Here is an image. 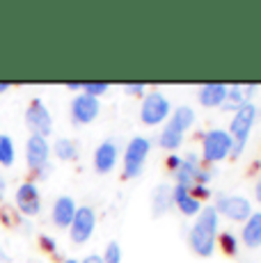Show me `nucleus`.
<instances>
[{"label": "nucleus", "mask_w": 261, "mask_h": 263, "mask_svg": "<svg viewBox=\"0 0 261 263\" xmlns=\"http://www.w3.org/2000/svg\"><path fill=\"white\" fill-rule=\"evenodd\" d=\"M172 204V188L167 183H160L156 190H154V206H152V215H163L165 211Z\"/></svg>", "instance_id": "nucleus-19"}, {"label": "nucleus", "mask_w": 261, "mask_h": 263, "mask_svg": "<svg viewBox=\"0 0 261 263\" xmlns=\"http://www.w3.org/2000/svg\"><path fill=\"white\" fill-rule=\"evenodd\" d=\"M99 112H101L99 99H92L87 94H78L71 103V119L76 124H92L99 117Z\"/></svg>", "instance_id": "nucleus-10"}, {"label": "nucleus", "mask_w": 261, "mask_h": 263, "mask_svg": "<svg viewBox=\"0 0 261 263\" xmlns=\"http://www.w3.org/2000/svg\"><path fill=\"white\" fill-rule=\"evenodd\" d=\"M7 89H9V83H0V94L7 92Z\"/></svg>", "instance_id": "nucleus-32"}, {"label": "nucleus", "mask_w": 261, "mask_h": 263, "mask_svg": "<svg viewBox=\"0 0 261 263\" xmlns=\"http://www.w3.org/2000/svg\"><path fill=\"white\" fill-rule=\"evenodd\" d=\"M48 156H51V146H48L46 138L39 135H30L26 142V160L30 165V170H42L44 165H48Z\"/></svg>", "instance_id": "nucleus-11"}, {"label": "nucleus", "mask_w": 261, "mask_h": 263, "mask_svg": "<svg viewBox=\"0 0 261 263\" xmlns=\"http://www.w3.org/2000/svg\"><path fill=\"white\" fill-rule=\"evenodd\" d=\"M172 204H177V209L183 215H197L202 211V201L193 195V190L183 188V185H174L172 188Z\"/></svg>", "instance_id": "nucleus-14"}, {"label": "nucleus", "mask_w": 261, "mask_h": 263, "mask_svg": "<svg viewBox=\"0 0 261 263\" xmlns=\"http://www.w3.org/2000/svg\"><path fill=\"white\" fill-rule=\"evenodd\" d=\"M14 158H16V151H14V142L9 135H0V165L9 167L14 165Z\"/></svg>", "instance_id": "nucleus-22"}, {"label": "nucleus", "mask_w": 261, "mask_h": 263, "mask_svg": "<svg viewBox=\"0 0 261 263\" xmlns=\"http://www.w3.org/2000/svg\"><path fill=\"white\" fill-rule=\"evenodd\" d=\"M167 165H170V170H172V172H177L179 165H181V158H179V156H172V158L167 160Z\"/></svg>", "instance_id": "nucleus-28"}, {"label": "nucleus", "mask_w": 261, "mask_h": 263, "mask_svg": "<svg viewBox=\"0 0 261 263\" xmlns=\"http://www.w3.org/2000/svg\"><path fill=\"white\" fill-rule=\"evenodd\" d=\"M227 99V87L222 83H209L199 89V103L204 108H218Z\"/></svg>", "instance_id": "nucleus-17"}, {"label": "nucleus", "mask_w": 261, "mask_h": 263, "mask_svg": "<svg viewBox=\"0 0 261 263\" xmlns=\"http://www.w3.org/2000/svg\"><path fill=\"white\" fill-rule=\"evenodd\" d=\"M16 206L23 215H28V217L37 215L39 211H42V197H39L37 185L30 183V181L23 183L21 188L16 190Z\"/></svg>", "instance_id": "nucleus-12"}, {"label": "nucleus", "mask_w": 261, "mask_h": 263, "mask_svg": "<svg viewBox=\"0 0 261 263\" xmlns=\"http://www.w3.org/2000/svg\"><path fill=\"white\" fill-rule=\"evenodd\" d=\"M254 121H257V108L252 103H243L236 110L232 126H229V135H232V142H234V149H232L234 156H240V151L245 149V142L250 138V130H252Z\"/></svg>", "instance_id": "nucleus-2"}, {"label": "nucleus", "mask_w": 261, "mask_h": 263, "mask_svg": "<svg viewBox=\"0 0 261 263\" xmlns=\"http://www.w3.org/2000/svg\"><path fill=\"white\" fill-rule=\"evenodd\" d=\"M174 176H177V181H179L177 185H183V188H188V190L197 188V185H204L209 181V172H204L199 167L195 156H185V158H181V165H179V170L174 172Z\"/></svg>", "instance_id": "nucleus-8"}, {"label": "nucleus", "mask_w": 261, "mask_h": 263, "mask_svg": "<svg viewBox=\"0 0 261 263\" xmlns=\"http://www.w3.org/2000/svg\"><path fill=\"white\" fill-rule=\"evenodd\" d=\"M117 156H119L117 144H115L113 140H105V142H101L97 146V151H94V170H97L99 174L113 172V167L117 165Z\"/></svg>", "instance_id": "nucleus-13"}, {"label": "nucleus", "mask_w": 261, "mask_h": 263, "mask_svg": "<svg viewBox=\"0 0 261 263\" xmlns=\"http://www.w3.org/2000/svg\"><path fill=\"white\" fill-rule=\"evenodd\" d=\"M94 227H97V215H94V211L89 209V206H80L76 209V215H73L71 224H69V229H71V240L73 242H87L89 236L94 234Z\"/></svg>", "instance_id": "nucleus-9"}, {"label": "nucleus", "mask_w": 261, "mask_h": 263, "mask_svg": "<svg viewBox=\"0 0 261 263\" xmlns=\"http://www.w3.org/2000/svg\"><path fill=\"white\" fill-rule=\"evenodd\" d=\"M170 117V101L165 99L160 92L147 94L142 101V108H140V119L147 126H156L163 124Z\"/></svg>", "instance_id": "nucleus-6"}, {"label": "nucleus", "mask_w": 261, "mask_h": 263, "mask_svg": "<svg viewBox=\"0 0 261 263\" xmlns=\"http://www.w3.org/2000/svg\"><path fill=\"white\" fill-rule=\"evenodd\" d=\"M222 247L229 252V254H234V252H236V238L232 234H225L222 236Z\"/></svg>", "instance_id": "nucleus-26"}, {"label": "nucleus", "mask_w": 261, "mask_h": 263, "mask_svg": "<svg viewBox=\"0 0 261 263\" xmlns=\"http://www.w3.org/2000/svg\"><path fill=\"white\" fill-rule=\"evenodd\" d=\"M215 213L225 215L234 222H245L250 215H252V204H250L245 197L240 195H222L215 201Z\"/></svg>", "instance_id": "nucleus-5"}, {"label": "nucleus", "mask_w": 261, "mask_h": 263, "mask_svg": "<svg viewBox=\"0 0 261 263\" xmlns=\"http://www.w3.org/2000/svg\"><path fill=\"white\" fill-rule=\"evenodd\" d=\"M149 149H152V142L147 138H140V135L128 142L126 154H124V176L126 179H135V176L142 174Z\"/></svg>", "instance_id": "nucleus-4"}, {"label": "nucleus", "mask_w": 261, "mask_h": 263, "mask_svg": "<svg viewBox=\"0 0 261 263\" xmlns=\"http://www.w3.org/2000/svg\"><path fill=\"white\" fill-rule=\"evenodd\" d=\"M53 151H55V156H58L60 160H73L78 156V149H76V142L73 140H67V138H62V140H58L53 146Z\"/></svg>", "instance_id": "nucleus-20"}, {"label": "nucleus", "mask_w": 261, "mask_h": 263, "mask_svg": "<svg viewBox=\"0 0 261 263\" xmlns=\"http://www.w3.org/2000/svg\"><path fill=\"white\" fill-rule=\"evenodd\" d=\"M215 234H218V213L213 206H202L197 213V222L190 229V247L197 256L209 259L215 247Z\"/></svg>", "instance_id": "nucleus-1"}, {"label": "nucleus", "mask_w": 261, "mask_h": 263, "mask_svg": "<svg viewBox=\"0 0 261 263\" xmlns=\"http://www.w3.org/2000/svg\"><path fill=\"white\" fill-rule=\"evenodd\" d=\"M119 261H122V247H119V242L110 240L103 252V263H119Z\"/></svg>", "instance_id": "nucleus-24"}, {"label": "nucleus", "mask_w": 261, "mask_h": 263, "mask_svg": "<svg viewBox=\"0 0 261 263\" xmlns=\"http://www.w3.org/2000/svg\"><path fill=\"white\" fill-rule=\"evenodd\" d=\"M144 87H147L144 83H128L126 85V92H130V94H142Z\"/></svg>", "instance_id": "nucleus-27"}, {"label": "nucleus", "mask_w": 261, "mask_h": 263, "mask_svg": "<svg viewBox=\"0 0 261 263\" xmlns=\"http://www.w3.org/2000/svg\"><path fill=\"white\" fill-rule=\"evenodd\" d=\"M225 101H227L229 108H236V110H238L243 103H248V99H245L243 87H240V85H232V87L227 89V99Z\"/></svg>", "instance_id": "nucleus-23"}, {"label": "nucleus", "mask_w": 261, "mask_h": 263, "mask_svg": "<svg viewBox=\"0 0 261 263\" xmlns=\"http://www.w3.org/2000/svg\"><path fill=\"white\" fill-rule=\"evenodd\" d=\"M83 263H103V259H101V256H97V254H92V256H87Z\"/></svg>", "instance_id": "nucleus-29"}, {"label": "nucleus", "mask_w": 261, "mask_h": 263, "mask_svg": "<svg viewBox=\"0 0 261 263\" xmlns=\"http://www.w3.org/2000/svg\"><path fill=\"white\" fill-rule=\"evenodd\" d=\"M193 124H195V112H193V108H188V105H181V108L174 110V115H172V119H170L167 126H170L172 130H177V133L183 135Z\"/></svg>", "instance_id": "nucleus-18"}, {"label": "nucleus", "mask_w": 261, "mask_h": 263, "mask_svg": "<svg viewBox=\"0 0 261 263\" xmlns=\"http://www.w3.org/2000/svg\"><path fill=\"white\" fill-rule=\"evenodd\" d=\"M3 192H5V179L0 176V197H3Z\"/></svg>", "instance_id": "nucleus-33"}, {"label": "nucleus", "mask_w": 261, "mask_h": 263, "mask_svg": "<svg viewBox=\"0 0 261 263\" xmlns=\"http://www.w3.org/2000/svg\"><path fill=\"white\" fill-rule=\"evenodd\" d=\"M67 87H69V89H73V92H76V89H80V83H67Z\"/></svg>", "instance_id": "nucleus-31"}, {"label": "nucleus", "mask_w": 261, "mask_h": 263, "mask_svg": "<svg viewBox=\"0 0 261 263\" xmlns=\"http://www.w3.org/2000/svg\"><path fill=\"white\" fill-rule=\"evenodd\" d=\"M64 263H78L76 259H69V261H64Z\"/></svg>", "instance_id": "nucleus-34"}, {"label": "nucleus", "mask_w": 261, "mask_h": 263, "mask_svg": "<svg viewBox=\"0 0 261 263\" xmlns=\"http://www.w3.org/2000/svg\"><path fill=\"white\" fill-rule=\"evenodd\" d=\"M202 156L207 163H220L225 160L234 149V142H232V135L222 128H215V130H209L204 135V142H202Z\"/></svg>", "instance_id": "nucleus-3"}, {"label": "nucleus", "mask_w": 261, "mask_h": 263, "mask_svg": "<svg viewBox=\"0 0 261 263\" xmlns=\"http://www.w3.org/2000/svg\"><path fill=\"white\" fill-rule=\"evenodd\" d=\"M108 87H110L108 83H83L80 85V89H83L87 96H92V99H99L101 94H105Z\"/></svg>", "instance_id": "nucleus-25"}, {"label": "nucleus", "mask_w": 261, "mask_h": 263, "mask_svg": "<svg viewBox=\"0 0 261 263\" xmlns=\"http://www.w3.org/2000/svg\"><path fill=\"white\" fill-rule=\"evenodd\" d=\"M240 238H243V245L250 247V250L261 247V213H252L245 220Z\"/></svg>", "instance_id": "nucleus-16"}, {"label": "nucleus", "mask_w": 261, "mask_h": 263, "mask_svg": "<svg viewBox=\"0 0 261 263\" xmlns=\"http://www.w3.org/2000/svg\"><path fill=\"white\" fill-rule=\"evenodd\" d=\"M73 215H76V201L71 197H58L53 204V222L55 227L64 229V227L71 224Z\"/></svg>", "instance_id": "nucleus-15"}, {"label": "nucleus", "mask_w": 261, "mask_h": 263, "mask_svg": "<svg viewBox=\"0 0 261 263\" xmlns=\"http://www.w3.org/2000/svg\"><path fill=\"white\" fill-rule=\"evenodd\" d=\"M254 195H257V199H259V204H261V181L257 183V188H254Z\"/></svg>", "instance_id": "nucleus-30"}, {"label": "nucleus", "mask_w": 261, "mask_h": 263, "mask_svg": "<svg viewBox=\"0 0 261 263\" xmlns=\"http://www.w3.org/2000/svg\"><path fill=\"white\" fill-rule=\"evenodd\" d=\"M26 124L28 128L32 130V135H39V138H46L53 130V117L48 112V108L44 105V101L34 99L32 103L28 105L26 110Z\"/></svg>", "instance_id": "nucleus-7"}, {"label": "nucleus", "mask_w": 261, "mask_h": 263, "mask_svg": "<svg viewBox=\"0 0 261 263\" xmlns=\"http://www.w3.org/2000/svg\"><path fill=\"white\" fill-rule=\"evenodd\" d=\"M183 142V135L181 133H177V130H172L170 126H165V130L160 133V138H158V144L163 146V149H167V151H174V149H179Z\"/></svg>", "instance_id": "nucleus-21"}]
</instances>
